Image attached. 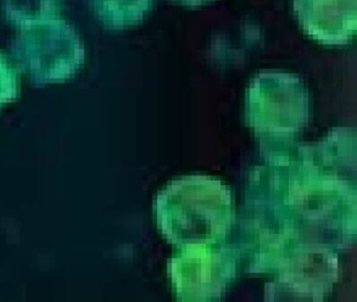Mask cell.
Returning a JSON list of instances; mask_svg holds the SVG:
<instances>
[{"label":"cell","instance_id":"obj_1","mask_svg":"<svg viewBox=\"0 0 357 302\" xmlns=\"http://www.w3.org/2000/svg\"><path fill=\"white\" fill-rule=\"evenodd\" d=\"M164 193L160 228L174 243L206 247L229 229L231 196L220 183L196 177L175 182Z\"/></svg>","mask_w":357,"mask_h":302},{"label":"cell","instance_id":"obj_2","mask_svg":"<svg viewBox=\"0 0 357 302\" xmlns=\"http://www.w3.org/2000/svg\"><path fill=\"white\" fill-rule=\"evenodd\" d=\"M308 116V93L298 77L264 72L250 81L246 118L252 128L271 134H290L303 128Z\"/></svg>","mask_w":357,"mask_h":302},{"label":"cell","instance_id":"obj_3","mask_svg":"<svg viewBox=\"0 0 357 302\" xmlns=\"http://www.w3.org/2000/svg\"><path fill=\"white\" fill-rule=\"evenodd\" d=\"M170 270L178 295L202 300L221 295L233 276L234 264L221 251L192 247L185 248L179 257L172 260Z\"/></svg>","mask_w":357,"mask_h":302},{"label":"cell","instance_id":"obj_4","mask_svg":"<svg viewBox=\"0 0 357 302\" xmlns=\"http://www.w3.org/2000/svg\"><path fill=\"white\" fill-rule=\"evenodd\" d=\"M305 34L328 47L348 45L357 30V0H292Z\"/></svg>","mask_w":357,"mask_h":302},{"label":"cell","instance_id":"obj_5","mask_svg":"<svg viewBox=\"0 0 357 302\" xmlns=\"http://www.w3.org/2000/svg\"><path fill=\"white\" fill-rule=\"evenodd\" d=\"M171 1L178 3V5L185 6V7H200V6L213 3L215 0H171Z\"/></svg>","mask_w":357,"mask_h":302}]
</instances>
